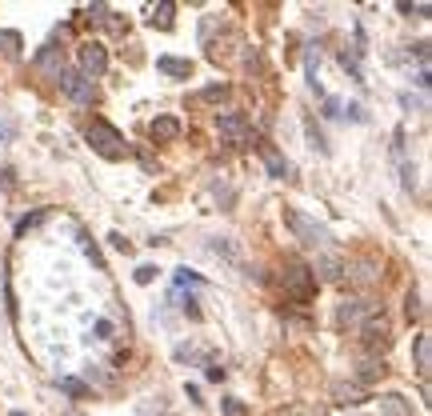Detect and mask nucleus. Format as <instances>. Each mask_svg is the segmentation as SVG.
<instances>
[{
  "label": "nucleus",
  "mask_w": 432,
  "mask_h": 416,
  "mask_svg": "<svg viewBox=\"0 0 432 416\" xmlns=\"http://www.w3.org/2000/svg\"><path fill=\"white\" fill-rule=\"evenodd\" d=\"M285 224L292 228V237L301 240V244H308V248H328V244H333V232H328L320 221L304 216L301 208H285Z\"/></svg>",
  "instance_id": "1"
},
{
  "label": "nucleus",
  "mask_w": 432,
  "mask_h": 416,
  "mask_svg": "<svg viewBox=\"0 0 432 416\" xmlns=\"http://www.w3.org/2000/svg\"><path fill=\"white\" fill-rule=\"evenodd\" d=\"M84 136H88V144H93V148H96V152H100L104 160H120V157L128 152L125 136H120V132H116V128L109 125V120H93Z\"/></svg>",
  "instance_id": "2"
},
{
  "label": "nucleus",
  "mask_w": 432,
  "mask_h": 416,
  "mask_svg": "<svg viewBox=\"0 0 432 416\" xmlns=\"http://www.w3.org/2000/svg\"><path fill=\"white\" fill-rule=\"evenodd\" d=\"M285 292L292 296V301H312V292H317V276H312V269L308 264H301V260H288L285 264Z\"/></svg>",
  "instance_id": "3"
},
{
  "label": "nucleus",
  "mask_w": 432,
  "mask_h": 416,
  "mask_svg": "<svg viewBox=\"0 0 432 416\" xmlns=\"http://www.w3.org/2000/svg\"><path fill=\"white\" fill-rule=\"evenodd\" d=\"M216 132H221V141L232 144V148L253 144V125H248V116H244V112H224L221 120H216Z\"/></svg>",
  "instance_id": "4"
},
{
  "label": "nucleus",
  "mask_w": 432,
  "mask_h": 416,
  "mask_svg": "<svg viewBox=\"0 0 432 416\" xmlns=\"http://www.w3.org/2000/svg\"><path fill=\"white\" fill-rule=\"evenodd\" d=\"M61 93L68 96L72 104H93V100H96V84L77 68V72H61Z\"/></svg>",
  "instance_id": "5"
},
{
  "label": "nucleus",
  "mask_w": 432,
  "mask_h": 416,
  "mask_svg": "<svg viewBox=\"0 0 432 416\" xmlns=\"http://www.w3.org/2000/svg\"><path fill=\"white\" fill-rule=\"evenodd\" d=\"M104 68H109V52H104V45H96V40H88V45H80V72L93 80V77H104Z\"/></svg>",
  "instance_id": "6"
},
{
  "label": "nucleus",
  "mask_w": 432,
  "mask_h": 416,
  "mask_svg": "<svg viewBox=\"0 0 432 416\" xmlns=\"http://www.w3.org/2000/svg\"><path fill=\"white\" fill-rule=\"evenodd\" d=\"M360 333H365V349L368 352H384V349H388V320H384V317H368Z\"/></svg>",
  "instance_id": "7"
},
{
  "label": "nucleus",
  "mask_w": 432,
  "mask_h": 416,
  "mask_svg": "<svg viewBox=\"0 0 432 416\" xmlns=\"http://www.w3.org/2000/svg\"><path fill=\"white\" fill-rule=\"evenodd\" d=\"M360 317H372V304H365V301H344L340 308H336V324L344 328V324H356Z\"/></svg>",
  "instance_id": "8"
},
{
  "label": "nucleus",
  "mask_w": 432,
  "mask_h": 416,
  "mask_svg": "<svg viewBox=\"0 0 432 416\" xmlns=\"http://www.w3.org/2000/svg\"><path fill=\"white\" fill-rule=\"evenodd\" d=\"M148 136H152V141H176V136H180V120H176V116H157V120H152V125H148Z\"/></svg>",
  "instance_id": "9"
},
{
  "label": "nucleus",
  "mask_w": 432,
  "mask_h": 416,
  "mask_svg": "<svg viewBox=\"0 0 432 416\" xmlns=\"http://www.w3.org/2000/svg\"><path fill=\"white\" fill-rule=\"evenodd\" d=\"M413 356H416V372H420V376H429V368H432V336H429V333L416 336Z\"/></svg>",
  "instance_id": "10"
},
{
  "label": "nucleus",
  "mask_w": 432,
  "mask_h": 416,
  "mask_svg": "<svg viewBox=\"0 0 432 416\" xmlns=\"http://www.w3.org/2000/svg\"><path fill=\"white\" fill-rule=\"evenodd\" d=\"M157 68L164 77H192V61H180V56H157Z\"/></svg>",
  "instance_id": "11"
},
{
  "label": "nucleus",
  "mask_w": 432,
  "mask_h": 416,
  "mask_svg": "<svg viewBox=\"0 0 432 416\" xmlns=\"http://www.w3.org/2000/svg\"><path fill=\"white\" fill-rule=\"evenodd\" d=\"M36 68L45 72V77H52V80H61V48H45L40 56H36Z\"/></svg>",
  "instance_id": "12"
},
{
  "label": "nucleus",
  "mask_w": 432,
  "mask_h": 416,
  "mask_svg": "<svg viewBox=\"0 0 432 416\" xmlns=\"http://www.w3.org/2000/svg\"><path fill=\"white\" fill-rule=\"evenodd\" d=\"M260 157H264V164H269V173H272V176H280V180H285V176H292V164H288L280 152H272L269 144H260Z\"/></svg>",
  "instance_id": "13"
},
{
  "label": "nucleus",
  "mask_w": 432,
  "mask_h": 416,
  "mask_svg": "<svg viewBox=\"0 0 432 416\" xmlns=\"http://www.w3.org/2000/svg\"><path fill=\"white\" fill-rule=\"evenodd\" d=\"M320 272V280H340L344 276V264L336 260V256H320L317 260V269H312V276Z\"/></svg>",
  "instance_id": "14"
},
{
  "label": "nucleus",
  "mask_w": 432,
  "mask_h": 416,
  "mask_svg": "<svg viewBox=\"0 0 432 416\" xmlns=\"http://www.w3.org/2000/svg\"><path fill=\"white\" fill-rule=\"evenodd\" d=\"M384 372H388V368H384V360H376V356H368V360H360V368H356V376H360L365 384L381 381Z\"/></svg>",
  "instance_id": "15"
},
{
  "label": "nucleus",
  "mask_w": 432,
  "mask_h": 416,
  "mask_svg": "<svg viewBox=\"0 0 432 416\" xmlns=\"http://www.w3.org/2000/svg\"><path fill=\"white\" fill-rule=\"evenodd\" d=\"M381 408L388 416H413V408L404 404V397H397V392H388V397H381Z\"/></svg>",
  "instance_id": "16"
},
{
  "label": "nucleus",
  "mask_w": 432,
  "mask_h": 416,
  "mask_svg": "<svg viewBox=\"0 0 432 416\" xmlns=\"http://www.w3.org/2000/svg\"><path fill=\"white\" fill-rule=\"evenodd\" d=\"M336 404H360V388L356 384H333Z\"/></svg>",
  "instance_id": "17"
},
{
  "label": "nucleus",
  "mask_w": 432,
  "mask_h": 416,
  "mask_svg": "<svg viewBox=\"0 0 432 416\" xmlns=\"http://www.w3.org/2000/svg\"><path fill=\"white\" fill-rule=\"evenodd\" d=\"M48 221V208H40V212H32V216H24V221L16 224V237H24L29 228H36V224H45Z\"/></svg>",
  "instance_id": "18"
},
{
  "label": "nucleus",
  "mask_w": 432,
  "mask_h": 416,
  "mask_svg": "<svg viewBox=\"0 0 432 416\" xmlns=\"http://www.w3.org/2000/svg\"><path fill=\"white\" fill-rule=\"evenodd\" d=\"M148 24H152V29H157V24H160V29H168V24H173V4H160Z\"/></svg>",
  "instance_id": "19"
},
{
  "label": "nucleus",
  "mask_w": 432,
  "mask_h": 416,
  "mask_svg": "<svg viewBox=\"0 0 432 416\" xmlns=\"http://www.w3.org/2000/svg\"><path fill=\"white\" fill-rule=\"evenodd\" d=\"M0 48H4L8 56H16V52H20V32H0Z\"/></svg>",
  "instance_id": "20"
},
{
  "label": "nucleus",
  "mask_w": 432,
  "mask_h": 416,
  "mask_svg": "<svg viewBox=\"0 0 432 416\" xmlns=\"http://www.w3.org/2000/svg\"><path fill=\"white\" fill-rule=\"evenodd\" d=\"M80 248H84V253L93 256V264H96V269H104V260H100V253H96V244H93L88 237H84V232H80Z\"/></svg>",
  "instance_id": "21"
},
{
  "label": "nucleus",
  "mask_w": 432,
  "mask_h": 416,
  "mask_svg": "<svg viewBox=\"0 0 432 416\" xmlns=\"http://www.w3.org/2000/svg\"><path fill=\"white\" fill-rule=\"evenodd\" d=\"M61 388L68 392V397H84V392H88V388H84L80 381H72V376H64V381H61Z\"/></svg>",
  "instance_id": "22"
},
{
  "label": "nucleus",
  "mask_w": 432,
  "mask_h": 416,
  "mask_svg": "<svg viewBox=\"0 0 432 416\" xmlns=\"http://www.w3.org/2000/svg\"><path fill=\"white\" fill-rule=\"evenodd\" d=\"M224 96H228V84H212V88L200 93V100H224Z\"/></svg>",
  "instance_id": "23"
},
{
  "label": "nucleus",
  "mask_w": 432,
  "mask_h": 416,
  "mask_svg": "<svg viewBox=\"0 0 432 416\" xmlns=\"http://www.w3.org/2000/svg\"><path fill=\"white\" fill-rule=\"evenodd\" d=\"M176 285H180V288H184V285H200V276L189 272V269H180V272H176Z\"/></svg>",
  "instance_id": "24"
},
{
  "label": "nucleus",
  "mask_w": 432,
  "mask_h": 416,
  "mask_svg": "<svg viewBox=\"0 0 432 416\" xmlns=\"http://www.w3.org/2000/svg\"><path fill=\"white\" fill-rule=\"evenodd\" d=\"M88 20H96V24L109 20V4H93V8H88Z\"/></svg>",
  "instance_id": "25"
},
{
  "label": "nucleus",
  "mask_w": 432,
  "mask_h": 416,
  "mask_svg": "<svg viewBox=\"0 0 432 416\" xmlns=\"http://www.w3.org/2000/svg\"><path fill=\"white\" fill-rule=\"evenodd\" d=\"M152 276H157V269H152V264H141V269H136V285H148Z\"/></svg>",
  "instance_id": "26"
},
{
  "label": "nucleus",
  "mask_w": 432,
  "mask_h": 416,
  "mask_svg": "<svg viewBox=\"0 0 432 416\" xmlns=\"http://www.w3.org/2000/svg\"><path fill=\"white\" fill-rule=\"evenodd\" d=\"M224 416H244V404L240 400H224Z\"/></svg>",
  "instance_id": "27"
},
{
  "label": "nucleus",
  "mask_w": 432,
  "mask_h": 416,
  "mask_svg": "<svg viewBox=\"0 0 432 416\" xmlns=\"http://www.w3.org/2000/svg\"><path fill=\"white\" fill-rule=\"evenodd\" d=\"M413 317H420V296L408 292V320H413Z\"/></svg>",
  "instance_id": "28"
},
{
  "label": "nucleus",
  "mask_w": 432,
  "mask_h": 416,
  "mask_svg": "<svg viewBox=\"0 0 432 416\" xmlns=\"http://www.w3.org/2000/svg\"><path fill=\"white\" fill-rule=\"evenodd\" d=\"M400 13H416V16H429V4H400Z\"/></svg>",
  "instance_id": "29"
},
{
  "label": "nucleus",
  "mask_w": 432,
  "mask_h": 416,
  "mask_svg": "<svg viewBox=\"0 0 432 416\" xmlns=\"http://www.w3.org/2000/svg\"><path fill=\"white\" fill-rule=\"evenodd\" d=\"M109 240H112V248H120V253H128V248H132L125 237H109Z\"/></svg>",
  "instance_id": "30"
},
{
  "label": "nucleus",
  "mask_w": 432,
  "mask_h": 416,
  "mask_svg": "<svg viewBox=\"0 0 432 416\" xmlns=\"http://www.w3.org/2000/svg\"><path fill=\"white\" fill-rule=\"evenodd\" d=\"M285 416H320V413H308V408H292V413H285Z\"/></svg>",
  "instance_id": "31"
},
{
  "label": "nucleus",
  "mask_w": 432,
  "mask_h": 416,
  "mask_svg": "<svg viewBox=\"0 0 432 416\" xmlns=\"http://www.w3.org/2000/svg\"><path fill=\"white\" fill-rule=\"evenodd\" d=\"M13 416H24V413H13Z\"/></svg>",
  "instance_id": "32"
}]
</instances>
